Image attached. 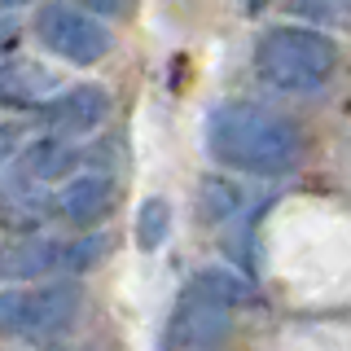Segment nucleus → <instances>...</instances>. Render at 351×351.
<instances>
[{
	"mask_svg": "<svg viewBox=\"0 0 351 351\" xmlns=\"http://www.w3.org/2000/svg\"><path fill=\"white\" fill-rule=\"evenodd\" d=\"M206 154L233 171L281 176L299 162V128L259 106H215L206 114Z\"/></svg>",
	"mask_w": 351,
	"mask_h": 351,
	"instance_id": "nucleus-1",
	"label": "nucleus"
},
{
	"mask_svg": "<svg viewBox=\"0 0 351 351\" xmlns=\"http://www.w3.org/2000/svg\"><path fill=\"white\" fill-rule=\"evenodd\" d=\"M338 66V44L307 27H272L255 44V71L272 88L285 93H312Z\"/></svg>",
	"mask_w": 351,
	"mask_h": 351,
	"instance_id": "nucleus-2",
	"label": "nucleus"
},
{
	"mask_svg": "<svg viewBox=\"0 0 351 351\" xmlns=\"http://www.w3.org/2000/svg\"><path fill=\"white\" fill-rule=\"evenodd\" d=\"M36 36L49 53H58L75 66H93L110 53V31L71 5H44L36 14Z\"/></svg>",
	"mask_w": 351,
	"mask_h": 351,
	"instance_id": "nucleus-3",
	"label": "nucleus"
},
{
	"mask_svg": "<svg viewBox=\"0 0 351 351\" xmlns=\"http://www.w3.org/2000/svg\"><path fill=\"white\" fill-rule=\"evenodd\" d=\"M80 312V290L75 285H44L31 294H0V325L18 329L31 338H53Z\"/></svg>",
	"mask_w": 351,
	"mask_h": 351,
	"instance_id": "nucleus-4",
	"label": "nucleus"
},
{
	"mask_svg": "<svg viewBox=\"0 0 351 351\" xmlns=\"http://www.w3.org/2000/svg\"><path fill=\"white\" fill-rule=\"evenodd\" d=\"M228 312H233V307L184 290V299L176 303V312L167 316L162 343H167V351H215L228 338Z\"/></svg>",
	"mask_w": 351,
	"mask_h": 351,
	"instance_id": "nucleus-5",
	"label": "nucleus"
},
{
	"mask_svg": "<svg viewBox=\"0 0 351 351\" xmlns=\"http://www.w3.org/2000/svg\"><path fill=\"white\" fill-rule=\"evenodd\" d=\"M110 114V97L106 88L84 84V88H66L62 97L40 106V123L58 136H84V132L101 128V119Z\"/></svg>",
	"mask_w": 351,
	"mask_h": 351,
	"instance_id": "nucleus-6",
	"label": "nucleus"
},
{
	"mask_svg": "<svg viewBox=\"0 0 351 351\" xmlns=\"http://www.w3.org/2000/svg\"><path fill=\"white\" fill-rule=\"evenodd\" d=\"M49 93H58V75L49 66H40L31 58H14L0 66V106H14V110L44 106Z\"/></svg>",
	"mask_w": 351,
	"mask_h": 351,
	"instance_id": "nucleus-7",
	"label": "nucleus"
},
{
	"mask_svg": "<svg viewBox=\"0 0 351 351\" xmlns=\"http://www.w3.org/2000/svg\"><path fill=\"white\" fill-rule=\"evenodd\" d=\"M58 202H62V215L71 224H97L114 206V180L110 176H80V180H71L62 189Z\"/></svg>",
	"mask_w": 351,
	"mask_h": 351,
	"instance_id": "nucleus-8",
	"label": "nucleus"
},
{
	"mask_svg": "<svg viewBox=\"0 0 351 351\" xmlns=\"http://www.w3.org/2000/svg\"><path fill=\"white\" fill-rule=\"evenodd\" d=\"M66 246L49 237H22L14 246L0 250V277H44V272H62Z\"/></svg>",
	"mask_w": 351,
	"mask_h": 351,
	"instance_id": "nucleus-9",
	"label": "nucleus"
},
{
	"mask_svg": "<svg viewBox=\"0 0 351 351\" xmlns=\"http://www.w3.org/2000/svg\"><path fill=\"white\" fill-rule=\"evenodd\" d=\"M193 294H202V299H215V303H224V307H241L250 299V285L237 277V272H228V268H202L193 277L189 285Z\"/></svg>",
	"mask_w": 351,
	"mask_h": 351,
	"instance_id": "nucleus-10",
	"label": "nucleus"
},
{
	"mask_svg": "<svg viewBox=\"0 0 351 351\" xmlns=\"http://www.w3.org/2000/svg\"><path fill=\"white\" fill-rule=\"evenodd\" d=\"M75 162V154L62 145V141H36L27 154H22V167H27L31 180H53V176H62L66 167Z\"/></svg>",
	"mask_w": 351,
	"mask_h": 351,
	"instance_id": "nucleus-11",
	"label": "nucleus"
},
{
	"mask_svg": "<svg viewBox=\"0 0 351 351\" xmlns=\"http://www.w3.org/2000/svg\"><path fill=\"white\" fill-rule=\"evenodd\" d=\"M167 233H171V206L162 202V197H149V202L141 206V215H136L141 250H158L162 241H167Z\"/></svg>",
	"mask_w": 351,
	"mask_h": 351,
	"instance_id": "nucleus-12",
	"label": "nucleus"
},
{
	"mask_svg": "<svg viewBox=\"0 0 351 351\" xmlns=\"http://www.w3.org/2000/svg\"><path fill=\"white\" fill-rule=\"evenodd\" d=\"M237 206H241V193H237L228 180H219V176L202 180V215H206V219H228Z\"/></svg>",
	"mask_w": 351,
	"mask_h": 351,
	"instance_id": "nucleus-13",
	"label": "nucleus"
},
{
	"mask_svg": "<svg viewBox=\"0 0 351 351\" xmlns=\"http://www.w3.org/2000/svg\"><path fill=\"white\" fill-rule=\"evenodd\" d=\"M294 18H307V22H347L351 18V0H285Z\"/></svg>",
	"mask_w": 351,
	"mask_h": 351,
	"instance_id": "nucleus-14",
	"label": "nucleus"
},
{
	"mask_svg": "<svg viewBox=\"0 0 351 351\" xmlns=\"http://www.w3.org/2000/svg\"><path fill=\"white\" fill-rule=\"evenodd\" d=\"M106 255V237H80L75 246H66V255H62V272H88L97 259Z\"/></svg>",
	"mask_w": 351,
	"mask_h": 351,
	"instance_id": "nucleus-15",
	"label": "nucleus"
},
{
	"mask_svg": "<svg viewBox=\"0 0 351 351\" xmlns=\"http://www.w3.org/2000/svg\"><path fill=\"white\" fill-rule=\"evenodd\" d=\"M93 14L101 18H132V9H136V0H84Z\"/></svg>",
	"mask_w": 351,
	"mask_h": 351,
	"instance_id": "nucleus-16",
	"label": "nucleus"
},
{
	"mask_svg": "<svg viewBox=\"0 0 351 351\" xmlns=\"http://www.w3.org/2000/svg\"><path fill=\"white\" fill-rule=\"evenodd\" d=\"M18 132H22V128H14V123H0V162H5L9 154L18 149V141H22Z\"/></svg>",
	"mask_w": 351,
	"mask_h": 351,
	"instance_id": "nucleus-17",
	"label": "nucleus"
},
{
	"mask_svg": "<svg viewBox=\"0 0 351 351\" xmlns=\"http://www.w3.org/2000/svg\"><path fill=\"white\" fill-rule=\"evenodd\" d=\"M14 36H18V31H14V22H0V53H5L9 44H14Z\"/></svg>",
	"mask_w": 351,
	"mask_h": 351,
	"instance_id": "nucleus-18",
	"label": "nucleus"
},
{
	"mask_svg": "<svg viewBox=\"0 0 351 351\" xmlns=\"http://www.w3.org/2000/svg\"><path fill=\"white\" fill-rule=\"evenodd\" d=\"M263 5H268V0H246V9H263Z\"/></svg>",
	"mask_w": 351,
	"mask_h": 351,
	"instance_id": "nucleus-19",
	"label": "nucleus"
},
{
	"mask_svg": "<svg viewBox=\"0 0 351 351\" xmlns=\"http://www.w3.org/2000/svg\"><path fill=\"white\" fill-rule=\"evenodd\" d=\"M0 5H27V0H0Z\"/></svg>",
	"mask_w": 351,
	"mask_h": 351,
	"instance_id": "nucleus-20",
	"label": "nucleus"
}]
</instances>
